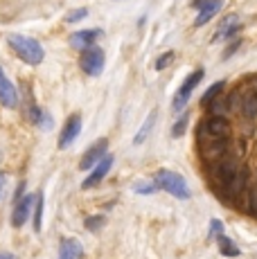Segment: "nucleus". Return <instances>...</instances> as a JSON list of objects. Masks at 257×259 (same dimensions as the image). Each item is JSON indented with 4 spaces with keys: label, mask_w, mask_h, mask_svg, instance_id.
Wrapping results in <instances>:
<instances>
[{
    "label": "nucleus",
    "mask_w": 257,
    "mask_h": 259,
    "mask_svg": "<svg viewBox=\"0 0 257 259\" xmlns=\"http://www.w3.org/2000/svg\"><path fill=\"white\" fill-rule=\"evenodd\" d=\"M221 232H224V223H221L219 219H215V221L210 223V237L215 239V237H219Z\"/></svg>",
    "instance_id": "a878e982"
},
{
    "label": "nucleus",
    "mask_w": 257,
    "mask_h": 259,
    "mask_svg": "<svg viewBox=\"0 0 257 259\" xmlns=\"http://www.w3.org/2000/svg\"><path fill=\"white\" fill-rule=\"evenodd\" d=\"M104 223H106V217H102V214H97V217H88L86 219V228L91 232H97L100 230V228L104 226Z\"/></svg>",
    "instance_id": "5701e85b"
},
{
    "label": "nucleus",
    "mask_w": 257,
    "mask_h": 259,
    "mask_svg": "<svg viewBox=\"0 0 257 259\" xmlns=\"http://www.w3.org/2000/svg\"><path fill=\"white\" fill-rule=\"evenodd\" d=\"M156 115L158 113L156 111H151L149 115H147V119H145V124H142V128L136 133V138H133V144H142L147 140V136H149V131H151V126H154V122H156Z\"/></svg>",
    "instance_id": "f3484780"
},
{
    "label": "nucleus",
    "mask_w": 257,
    "mask_h": 259,
    "mask_svg": "<svg viewBox=\"0 0 257 259\" xmlns=\"http://www.w3.org/2000/svg\"><path fill=\"white\" fill-rule=\"evenodd\" d=\"M133 189H136V194H154L156 189H158V185L154 183V178L151 181H138V183H133Z\"/></svg>",
    "instance_id": "412c9836"
},
{
    "label": "nucleus",
    "mask_w": 257,
    "mask_h": 259,
    "mask_svg": "<svg viewBox=\"0 0 257 259\" xmlns=\"http://www.w3.org/2000/svg\"><path fill=\"white\" fill-rule=\"evenodd\" d=\"M104 63H106V54L102 48L97 46H88L81 50V57H79V68L81 72H86L88 77H100L104 70Z\"/></svg>",
    "instance_id": "7ed1b4c3"
},
{
    "label": "nucleus",
    "mask_w": 257,
    "mask_h": 259,
    "mask_svg": "<svg viewBox=\"0 0 257 259\" xmlns=\"http://www.w3.org/2000/svg\"><path fill=\"white\" fill-rule=\"evenodd\" d=\"M255 214H257V210H255Z\"/></svg>",
    "instance_id": "2f4dec72"
},
{
    "label": "nucleus",
    "mask_w": 257,
    "mask_h": 259,
    "mask_svg": "<svg viewBox=\"0 0 257 259\" xmlns=\"http://www.w3.org/2000/svg\"><path fill=\"white\" fill-rule=\"evenodd\" d=\"M201 79H203V70L201 68H196L194 72H190V77L183 81V86H181V91L174 95V111H183L185 108V104L190 102V95L194 93V88L201 83Z\"/></svg>",
    "instance_id": "20e7f679"
},
{
    "label": "nucleus",
    "mask_w": 257,
    "mask_h": 259,
    "mask_svg": "<svg viewBox=\"0 0 257 259\" xmlns=\"http://www.w3.org/2000/svg\"><path fill=\"white\" fill-rule=\"evenodd\" d=\"M41 219H43V194H34V230H41Z\"/></svg>",
    "instance_id": "a211bd4d"
},
{
    "label": "nucleus",
    "mask_w": 257,
    "mask_h": 259,
    "mask_svg": "<svg viewBox=\"0 0 257 259\" xmlns=\"http://www.w3.org/2000/svg\"><path fill=\"white\" fill-rule=\"evenodd\" d=\"M0 104L7 108H16L18 106V93L14 88V83L7 79V74L0 68Z\"/></svg>",
    "instance_id": "1a4fd4ad"
},
{
    "label": "nucleus",
    "mask_w": 257,
    "mask_h": 259,
    "mask_svg": "<svg viewBox=\"0 0 257 259\" xmlns=\"http://www.w3.org/2000/svg\"><path fill=\"white\" fill-rule=\"evenodd\" d=\"M5 185H7V176H5V171H0V198L5 194Z\"/></svg>",
    "instance_id": "cd10ccee"
},
{
    "label": "nucleus",
    "mask_w": 257,
    "mask_h": 259,
    "mask_svg": "<svg viewBox=\"0 0 257 259\" xmlns=\"http://www.w3.org/2000/svg\"><path fill=\"white\" fill-rule=\"evenodd\" d=\"M205 3H207V0H192V7H194V9H201Z\"/></svg>",
    "instance_id": "c85d7f7f"
},
{
    "label": "nucleus",
    "mask_w": 257,
    "mask_h": 259,
    "mask_svg": "<svg viewBox=\"0 0 257 259\" xmlns=\"http://www.w3.org/2000/svg\"><path fill=\"white\" fill-rule=\"evenodd\" d=\"M239 46H241V41H239V38H235V41H232L230 46H228V50H226V52H224V59H230L232 54L237 52V48H239Z\"/></svg>",
    "instance_id": "bb28decb"
},
{
    "label": "nucleus",
    "mask_w": 257,
    "mask_h": 259,
    "mask_svg": "<svg viewBox=\"0 0 257 259\" xmlns=\"http://www.w3.org/2000/svg\"><path fill=\"white\" fill-rule=\"evenodd\" d=\"M111 167H113V156H111V153H104L102 160L97 162L95 169L91 171V176H88L86 181L81 183V187H83V189H91V187L100 185V183L104 181V176H106V174L111 171Z\"/></svg>",
    "instance_id": "423d86ee"
},
{
    "label": "nucleus",
    "mask_w": 257,
    "mask_h": 259,
    "mask_svg": "<svg viewBox=\"0 0 257 259\" xmlns=\"http://www.w3.org/2000/svg\"><path fill=\"white\" fill-rule=\"evenodd\" d=\"M7 43H9V48L14 50V54H16L21 61H25L27 66H38V63L43 61V57H46L41 43H38L36 38H32V36L12 34V36L7 38Z\"/></svg>",
    "instance_id": "f257e3e1"
},
{
    "label": "nucleus",
    "mask_w": 257,
    "mask_h": 259,
    "mask_svg": "<svg viewBox=\"0 0 257 259\" xmlns=\"http://www.w3.org/2000/svg\"><path fill=\"white\" fill-rule=\"evenodd\" d=\"M81 133V115H70L66 119V124H63V131L61 136H59V149H66L70 147L72 142L77 140V136Z\"/></svg>",
    "instance_id": "39448f33"
},
{
    "label": "nucleus",
    "mask_w": 257,
    "mask_h": 259,
    "mask_svg": "<svg viewBox=\"0 0 257 259\" xmlns=\"http://www.w3.org/2000/svg\"><path fill=\"white\" fill-rule=\"evenodd\" d=\"M221 158H224V160H221L219 165L215 167V178L226 187L232 181V176L237 174L239 165H237V160H232V158H226V156H221Z\"/></svg>",
    "instance_id": "9b49d317"
},
{
    "label": "nucleus",
    "mask_w": 257,
    "mask_h": 259,
    "mask_svg": "<svg viewBox=\"0 0 257 259\" xmlns=\"http://www.w3.org/2000/svg\"><path fill=\"white\" fill-rule=\"evenodd\" d=\"M102 36V29H79L70 36V46L77 50H83L88 46H95Z\"/></svg>",
    "instance_id": "9d476101"
},
{
    "label": "nucleus",
    "mask_w": 257,
    "mask_h": 259,
    "mask_svg": "<svg viewBox=\"0 0 257 259\" xmlns=\"http://www.w3.org/2000/svg\"><path fill=\"white\" fill-rule=\"evenodd\" d=\"M0 259H16V255H12V252H0Z\"/></svg>",
    "instance_id": "c756f323"
},
{
    "label": "nucleus",
    "mask_w": 257,
    "mask_h": 259,
    "mask_svg": "<svg viewBox=\"0 0 257 259\" xmlns=\"http://www.w3.org/2000/svg\"><path fill=\"white\" fill-rule=\"evenodd\" d=\"M217 241H219V250H221V255H226V257H239V248L235 246V241H232V239H228L224 235V232H221L219 237H215Z\"/></svg>",
    "instance_id": "dca6fc26"
},
{
    "label": "nucleus",
    "mask_w": 257,
    "mask_h": 259,
    "mask_svg": "<svg viewBox=\"0 0 257 259\" xmlns=\"http://www.w3.org/2000/svg\"><path fill=\"white\" fill-rule=\"evenodd\" d=\"M246 183H248V171L239 167V169H237V174H235V176H232V181H230L228 185L224 187L226 196H228V198L239 196L241 192H246Z\"/></svg>",
    "instance_id": "ddd939ff"
},
{
    "label": "nucleus",
    "mask_w": 257,
    "mask_h": 259,
    "mask_svg": "<svg viewBox=\"0 0 257 259\" xmlns=\"http://www.w3.org/2000/svg\"><path fill=\"white\" fill-rule=\"evenodd\" d=\"M241 111H244L248 117L257 115V97H255V93H248L244 97V102H241Z\"/></svg>",
    "instance_id": "aec40b11"
},
{
    "label": "nucleus",
    "mask_w": 257,
    "mask_h": 259,
    "mask_svg": "<svg viewBox=\"0 0 257 259\" xmlns=\"http://www.w3.org/2000/svg\"><path fill=\"white\" fill-rule=\"evenodd\" d=\"M172 61H174V52H172V50H169V52L160 54V57L156 59V70H165V68L169 66Z\"/></svg>",
    "instance_id": "b1692460"
},
{
    "label": "nucleus",
    "mask_w": 257,
    "mask_h": 259,
    "mask_svg": "<svg viewBox=\"0 0 257 259\" xmlns=\"http://www.w3.org/2000/svg\"><path fill=\"white\" fill-rule=\"evenodd\" d=\"M253 93H255V97H257V86H255V91H253Z\"/></svg>",
    "instance_id": "7c9ffc66"
},
{
    "label": "nucleus",
    "mask_w": 257,
    "mask_h": 259,
    "mask_svg": "<svg viewBox=\"0 0 257 259\" xmlns=\"http://www.w3.org/2000/svg\"><path fill=\"white\" fill-rule=\"evenodd\" d=\"M221 5H224L221 0H207L203 7L199 9V16H196V21H194L196 27H201V25H205L207 21H212V18L217 16V12L221 9Z\"/></svg>",
    "instance_id": "2eb2a0df"
},
{
    "label": "nucleus",
    "mask_w": 257,
    "mask_h": 259,
    "mask_svg": "<svg viewBox=\"0 0 257 259\" xmlns=\"http://www.w3.org/2000/svg\"><path fill=\"white\" fill-rule=\"evenodd\" d=\"M88 16V9H75V12H70V14H68V16H66V21L68 23H77V21H83V18H86Z\"/></svg>",
    "instance_id": "393cba45"
},
{
    "label": "nucleus",
    "mask_w": 257,
    "mask_h": 259,
    "mask_svg": "<svg viewBox=\"0 0 257 259\" xmlns=\"http://www.w3.org/2000/svg\"><path fill=\"white\" fill-rule=\"evenodd\" d=\"M32 203H34V194L21 196V198L16 201V207H14V212H12V226H14V228L25 226L29 212H32Z\"/></svg>",
    "instance_id": "6e6552de"
},
{
    "label": "nucleus",
    "mask_w": 257,
    "mask_h": 259,
    "mask_svg": "<svg viewBox=\"0 0 257 259\" xmlns=\"http://www.w3.org/2000/svg\"><path fill=\"white\" fill-rule=\"evenodd\" d=\"M154 183L158 185V189H162V192L181 198V201L190 198V185H187L185 178H183L181 174H176V171H169V169H158L156 176H154Z\"/></svg>",
    "instance_id": "f03ea898"
},
{
    "label": "nucleus",
    "mask_w": 257,
    "mask_h": 259,
    "mask_svg": "<svg viewBox=\"0 0 257 259\" xmlns=\"http://www.w3.org/2000/svg\"><path fill=\"white\" fill-rule=\"evenodd\" d=\"M205 128H207V133H210L212 138H228V136H230V124H228V119L221 117V115H215V117L207 119V122H205Z\"/></svg>",
    "instance_id": "4468645a"
},
{
    "label": "nucleus",
    "mask_w": 257,
    "mask_h": 259,
    "mask_svg": "<svg viewBox=\"0 0 257 259\" xmlns=\"http://www.w3.org/2000/svg\"><path fill=\"white\" fill-rule=\"evenodd\" d=\"M106 151H108V140H106V138H102L100 142H95L86 153H83L81 162H79V169H83V171H86V169L95 167L97 162L102 160V156H104Z\"/></svg>",
    "instance_id": "0eeeda50"
},
{
    "label": "nucleus",
    "mask_w": 257,
    "mask_h": 259,
    "mask_svg": "<svg viewBox=\"0 0 257 259\" xmlns=\"http://www.w3.org/2000/svg\"><path fill=\"white\" fill-rule=\"evenodd\" d=\"M224 86H226L224 81H215V83H212V86H210V88H207V91L203 93V97H201V102H203L205 106H210V104L217 99V95H219L221 91H224Z\"/></svg>",
    "instance_id": "6ab92c4d"
},
{
    "label": "nucleus",
    "mask_w": 257,
    "mask_h": 259,
    "mask_svg": "<svg viewBox=\"0 0 257 259\" xmlns=\"http://www.w3.org/2000/svg\"><path fill=\"white\" fill-rule=\"evenodd\" d=\"M187 122H190V113H183L179 122L172 126V136H174V138H181L183 133H185V128H187Z\"/></svg>",
    "instance_id": "4be33fe9"
},
{
    "label": "nucleus",
    "mask_w": 257,
    "mask_h": 259,
    "mask_svg": "<svg viewBox=\"0 0 257 259\" xmlns=\"http://www.w3.org/2000/svg\"><path fill=\"white\" fill-rule=\"evenodd\" d=\"M83 257V246L79 239L66 237L61 239V246H59V259H81Z\"/></svg>",
    "instance_id": "f8f14e48"
}]
</instances>
